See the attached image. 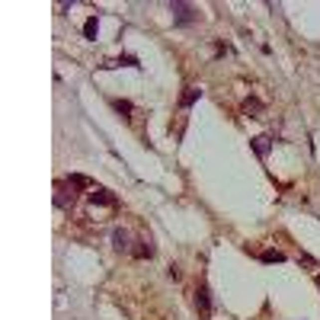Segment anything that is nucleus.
Segmentation results:
<instances>
[{
	"instance_id": "2",
	"label": "nucleus",
	"mask_w": 320,
	"mask_h": 320,
	"mask_svg": "<svg viewBox=\"0 0 320 320\" xmlns=\"http://www.w3.org/2000/svg\"><path fill=\"white\" fill-rule=\"evenodd\" d=\"M87 199H90V205H106V208H116V195H112V192H106V189H90V192H87Z\"/></svg>"
},
{
	"instance_id": "1",
	"label": "nucleus",
	"mask_w": 320,
	"mask_h": 320,
	"mask_svg": "<svg viewBox=\"0 0 320 320\" xmlns=\"http://www.w3.org/2000/svg\"><path fill=\"white\" fill-rule=\"evenodd\" d=\"M195 311H199V320H211V298L205 285H199V292H195Z\"/></svg>"
},
{
	"instance_id": "4",
	"label": "nucleus",
	"mask_w": 320,
	"mask_h": 320,
	"mask_svg": "<svg viewBox=\"0 0 320 320\" xmlns=\"http://www.w3.org/2000/svg\"><path fill=\"white\" fill-rule=\"evenodd\" d=\"M112 240H116V250H132V243H128L132 237H128V231H122V227L112 234Z\"/></svg>"
},
{
	"instance_id": "10",
	"label": "nucleus",
	"mask_w": 320,
	"mask_h": 320,
	"mask_svg": "<svg viewBox=\"0 0 320 320\" xmlns=\"http://www.w3.org/2000/svg\"><path fill=\"white\" fill-rule=\"evenodd\" d=\"M243 112H247V116H250V112H253V116H260V112H263V103H260V100H247V103H243Z\"/></svg>"
},
{
	"instance_id": "13",
	"label": "nucleus",
	"mask_w": 320,
	"mask_h": 320,
	"mask_svg": "<svg viewBox=\"0 0 320 320\" xmlns=\"http://www.w3.org/2000/svg\"><path fill=\"white\" fill-rule=\"evenodd\" d=\"M317 285H320V272H317Z\"/></svg>"
},
{
	"instance_id": "7",
	"label": "nucleus",
	"mask_w": 320,
	"mask_h": 320,
	"mask_svg": "<svg viewBox=\"0 0 320 320\" xmlns=\"http://www.w3.org/2000/svg\"><path fill=\"white\" fill-rule=\"evenodd\" d=\"M67 186H71V189H93V182H90L87 176H71V179H67Z\"/></svg>"
},
{
	"instance_id": "8",
	"label": "nucleus",
	"mask_w": 320,
	"mask_h": 320,
	"mask_svg": "<svg viewBox=\"0 0 320 320\" xmlns=\"http://www.w3.org/2000/svg\"><path fill=\"white\" fill-rule=\"evenodd\" d=\"M96 29H100L96 26V16H90L87 22H83V35H87V39H96Z\"/></svg>"
},
{
	"instance_id": "6",
	"label": "nucleus",
	"mask_w": 320,
	"mask_h": 320,
	"mask_svg": "<svg viewBox=\"0 0 320 320\" xmlns=\"http://www.w3.org/2000/svg\"><path fill=\"white\" fill-rule=\"evenodd\" d=\"M132 253H135V256H138V260H144V256H148V260H151V256H154V247H151V243H148V240H141V247H135V250H132Z\"/></svg>"
},
{
	"instance_id": "11",
	"label": "nucleus",
	"mask_w": 320,
	"mask_h": 320,
	"mask_svg": "<svg viewBox=\"0 0 320 320\" xmlns=\"http://www.w3.org/2000/svg\"><path fill=\"white\" fill-rule=\"evenodd\" d=\"M282 260H285V256H282L279 250H276V253H272V250H269V253H263V263H282Z\"/></svg>"
},
{
	"instance_id": "12",
	"label": "nucleus",
	"mask_w": 320,
	"mask_h": 320,
	"mask_svg": "<svg viewBox=\"0 0 320 320\" xmlns=\"http://www.w3.org/2000/svg\"><path fill=\"white\" fill-rule=\"evenodd\" d=\"M116 109H119V112H125V119H128V112H132V103H125V100H116Z\"/></svg>"
},
{
	"instance_id": "3",
	"label": "nucleus",
	"mask_w": 320,
	"mask_h": 320,
	"mask_svg": "<svg viewBox=\"0 0 320 320\" xmlns=\"http://www.w3.org/2000/svg\"><path fill=\"white\" fill-rule=\"evenodd\" d=\"M170 10L176 13V22H192V19H199V13H195V6H189V3H170Z\"/></svg>"
},
{
	"instance_id": "5",
	"label": "nucleus",
	"mask_w": 320,
	"mask_h": 320,
	"mask_svg": "<svg viewBox=\"0 0 320 320\" xmlns=\"http://www.w3.org/2000/svg\"><path fill=\"white\" fill-rule=\"evenodd\" d=\"M250 144H253V151H256L260 157H266V154H269V148H272V144H269V138H253Z\"/></svg>"
},
{
	"instance_id": "9",
	"label": "nucleus",
	"mask_w": 320,
	"mask_h": 320,
	"mask_svg": "<svg viewBox=\"0 0 320 320\" xmlns=\"http://www.w3.org/2000/svg\"><path fill=\"white\" fill-rule=\"evenodd\" d=\"M199 96H202V90H195V87H189V90H186V93H182V106H192L195 100H199Z\"/></svg>"
}]
</instances>
